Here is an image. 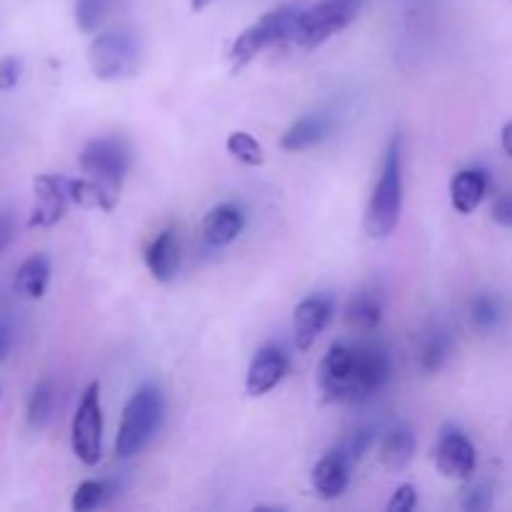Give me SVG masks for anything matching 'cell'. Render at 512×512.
I'll return each instance as SVG.
<instances>
[{
    "instance_id": "obj_29",
    "label": "cell",
    "mask_w": 512,
    "mask_h": 512,
    "mask_svg": "<svg viewBox=\"0 0 512 512\" xmlns=\"http://www.w3.org/2000/svg\"><path fill=\"white\" fill-rule=\"evenodd\" d=\"M20 75H23V60L18 55H3L0 58V93H8L18 85Z\"/></svg>"
},
{
    "instance_id": "obj_32",
    "label": "cell",
    "mask_w": 512,
    "mask_h": 512,
    "mask_svg": "<svg viewBox=\"0 0 512 512\" xmlns=\"http://www.w3.org/2000/svg\"><path fill=\"white\" fill-rule=\"evenodd\" d=\"M493 220L505 228H512V190L510 193L500 195L493 205Z\"/></svg>"
},
{
    "instance_id": "obj_23",
    "label": "cell",
    "mask_w": 512,
    "mask_h": 512,
    "mask_svg": "<svg viewBox=\"0 0 512 512\" xmlns=\"http://www.w3.org/2000/svg\"><path fill=\"white\" fill-rule=\"evenodd\" d=\"M55 413V385L53 380H40L33 388L28 398V408H25V420L33 430H43L50 423Z\"/></svg>"
},
{
    "instance_id": "obj_10",
    "label": "cell",
    "mask_w": 512,
    "mask_h": 512,
    "mask_svg": "<svg viewBox=\"0 0 512 512\" xmlns=\"http://www.w3.org/2000/svg\"><path fill=\"white\" fill-rule=\"evenodd\" d=\"M435 468L448 480H470L478 468V453L468 435L458 428H443L435 445Z\"/></svg>"
},
{
    "instance_id": "obj_30",
    "label": "cell",
    "mask_w": 512,
    "mask_h": 512,
    "mask_svg": "<svg viewBox=\"0 0 512 512\" xmlns=\"http://www.w3.org/2000/svg\"><path fill=\"white\" fill-rule=\"evenodd\" d=\"M415 508H418V490H415L410 483L395 488L393 498H390L388 505H385V510L388 512H413Z\"/></svg>"
},
{
    "instance_id": "obj_5",
    "label": "cell",
    "mask_w": 512,
    "mask_h": 512,
    "mask_svg": "<svg viewBox=\"0 0 512 512\" xmlns=\"http://www.w3.org/2000/svg\"><path fill=\"white\" fill-rule=\"evenodd\" d=\"M143 55V45L133 30H108L95 35L88 45L90 73L103 83H115L135 75Z\"/></svg>"
},
{
    "instance_id": "obj_24",
    "label": "cell",
    "mask_w": 512,
    "mask_h": 512,
    "mask_svg": "<svg viewBox=\"0 0 512 512\" xmlns=\"http://www.w3.org/2000/svg\"><path fill=\"white\" fill-rule=\"evenodd\" d=\"M120 485H115L113 480H85L75 488L73 500H70V508L75 512H90L98 510L108 503L110 498H115Z\"/></svg>"
},
{
    "instance_id": "obj_31",
    "label": "cell",
    "mask_w": 512,
    "mask_h": 512,
    "mask_svg": "<svg viewBox=\"0 0 512 512\" xmlns=\"http://www.w3.org/2000/svg\"><path fill=\"white\" fill-rule=\"evenodd\" d=\"M490 503H493V493H490L488 485H473V488L465 490V510H488Z\"/></svg>"
},
{
    "instance_id": "obj_33",
    "label": "cell",
    "mask_w": 512,
    "mask_h": 512,
    "mask_svg": "<svg viewBox=\"0 0 512 512\" xmlns=\"http://www.w3.org/2000/svg\"><path fill=\"white\" fill-rule=\"evenodd\" d=\"M10 348H13V328L5 320H0V363L8 358Z\"/></svg>"
},
{
    "instance_id": "obj_9",
    "label": "cell",
    "mask_w": 512,
    "mask_h": 512,
    "mask_svg": "<svg viewBox=\"0 0 512 512\" xmlns=\"http://www.w3.org/2000/svg\"><path fill=\"white\" fill-rule=\"evenodd\" d=\"M70 178L55 173H43L35 175L33 180V195L35 203L30 210L28 228H53L68 213L70 203V190H68Z\"/></svg>"
},
{
    "instance_id": "obj_2",
    "label": "cell",
    "mask_w": 512,
    "mask_h": 512,
    "mask_svg": "<svg viewBox=\"0 0 512 512\" xmlns=\"http://www.w3.org/2000/svg\"><path fill=\"white\" fill-rule=\"evenodd\" d=\"M400 215H403V153H400V138L395 135L385 150L383 170L368 200L365 233L373 240L388 238L398 228Z\"/></svg>"
},
{
    "instance_id": "obj_18",
    "label": "cell",
    "mask_w": 512,
    "mask_h": 512,
    "mask_svg": "<svg viewBox=\"0 0 512 512\" xmlns=\"http://www.w3.org/2000/svg\"><path fill=\"white\" fill-rule=\"evenodd\" d=\"M330 133H333V123H330L328 115H303V118L295 120V123L285 130L283 140H280V148L288 150V153H303V150H310L315 148V145L323 143Z\"/></svg>"
},
{
    "instance_id": "obj_22",
    "label": "cell",
    "mask_w": 512,
    "mask_h": 512,
    "mask_svg": "<svg viewBox=\"0 0 512 512\" xmlns=\"http://www.w3.org/2000/svg\"><path fill=\"white\" fill-rule=\"evenodd\" d=\"M70 190V203L80 205V208L88 210H113L115 203H118V193H113L110 188H105L103 183L93 178H70L68 183Z\"/></svg>"
},
{
    "instance_id": "obj_19",
    "label": "cell",
    "mask_w": 512,
    "mask_h": 512,
    "mask_svg": "<svg viewBox=\"0 0 512 512\" xmlns=\"http://www.w3.org/2000/svg\"><path fill=\"white\" fill-rule=\"evenodd\" d=\"M50 285V258L45 253H35L20 263L15 270L13 288L15 293L28 300H40L48 293Z\"/></svg>"
},
{
    "instance_id": "obj_21",
    "label": "cell",
    "mask_w": 512,
    "mask_h": 512,
    "mask_svg": "<svg viewBox=\"0 0 512 512\" xmlns=\"http://www.w3.org/2000/svg\"><path fill=\"white\" fill-rule=\"evenodd\" d=\"M450 353H453V338L445 328H430L425 330V335L420 338L418 348V365L423 373L433 375L438 370H443V365L448 363Z\"/></svg>"
},
{
    "instance_id": "obj_3",
    "label": "cell",
    "mask_w": 512,
    "mask_h": 512,
    "mask_svg": "<svg viewBox=\"0 0 512 512\" xmlns=\"http://www.w3.org/2000/svg\"><path fill=\"white\" fill-rule=\"evenodd\" d=\"M165 415V398L155 385H143L130 395L120 418L118 438H115V455L123 460L135 458L158 435Z\"/></svg>"
},
{
    "instance_id": "obj_15",
    "label": "cell",
    "mask_w": 512,
    "mask_h": 512,
    "mask_svg": "<svg viewBox=\"0 0 512 512\" xmlns=\"http://www.w3.org/2000/svg\"><path fill=\"white\" fill-rule=\"evenodd\" d=\"M245 228V213L233 203H220L203 218V238L213 248L235 243Z\"/></svg>"
},
{
    "instance_id": "obj_36",
    "label": "cell",
    "mask_w": 512,
    "mask_h": 512,
    "mask_svg": "<svg viewBox=\"0 0 512 512\" xmlns=\"http://www.w3.org/2000/svg\"><path fill=\"white\" fill-rule=\"evenodd\" d=\"M215 0H190V10H193V13H200V10H205L208 8V5H213Z\"/></svg>"
},
{
    "instance_id": "obj_26",
    "label": "cell",
    "mask_w": 512,
    "mask_h": 512,
    "mask_svg": "<svg viewBox=\"0 0 512 512\" xmlns=\"http://www.w3.org/2000/svg\"><path fill=\"white\" fill-rule=\"evenodd\" d=\"M225 148L233 155L235 160H240L243 165H250V168H260L265 163V150L258 140L253 138L245 130H235V133L228 135L225 140Z\"/></svg>"
},
{
    "instance_id": "obj_20",
    "label": "cell",
    "mask_w": 512,
    "mask_h": 512,
    "mask_svg": "<svg viewBox=\"0 0 512 512\" xmlns=\"http://www.w3.org/2000/svg\"><path fill=\"white\" fill-rule=\"evenodd\" d=\"M383 320V300L373 290H363L355 295L345 308V323L355 333H373Z\"/></svg>"
},
{
    "instance_id": "obj_12",
    "label": "cell",
    "mask_w": 512,
    "mask_h": 512,
    "mask_svg": "<svg viewBox=\"0 0 512 512\" xmlns=\"http://www.w3.org/2000/svg\"><path fill=\"white\" fill-rule=\"evenodd\" d=\"M333 318V303L325 295H310L293 310V340L300 353H308Z\"/></svg>"
},
{
    "instance_id": "obj_34",
    "label": "cell",
    "mask_w": 512,
    "mask_h": 512,
    "mask_svg": "<svg viewBox=\"0 0 512 512\" xmlns=\"http://www.w3.org/2000/svg\"><path fill=\"white\" fill-rule=\"evenodd\" d=\"M500 145H503L505 155L512 158V120H510V123H505L503 133H500Z\"/></svg>"
},
{
    "instance_id": "obj_11",
    "label": "cell",
    "mask_w": 512,
    "mask_h": 512,
    "mask_svg": "<svg viewBox=\"0 0 512 512\" xmlns=\"http://www.w3.org/2000/svg\"><path fill=\"white\" fill-rule=\"evenodd\" d=\"M290 370V360L278 345H265L250 360L248 375H245V393L250 398H263L270 390L278 388Z\"/></svg>"
},
{
    "instance_id": "obj_8",
    "label": "cell",
    "mask_w": 512,
    "mask_h": 512,
    "mask_svg": "<svg viewBox=\"0 0 512 512\" xmlns=\"http://www.w3.org/2000/svg\"><path fill=\"white\" fill-rule=\"evenodd\" d=\"M70 448L83 465L93 468L103 458V408H100V385L90 383L75 408L70 425Z\"/></svg>"
},
{
    "instance_id": "obj_14",
    "label": "cell",
    "mask_w": 512,
    "mask_h": 512,
    "mask_svg": "<svg viewBox=\"0 0 512 512\" xmlns=\"http://www.w3.org/2000/svg\"><path fill=\"white\" fill-rule=\"evenodd\" d=\"M145 268L158 283H170L180 270V238L175 228H165L145 248Z\"/></svg>"
},
{
    "instance_id": "obj_1",
    "label": "cell",
    "mask_w": 512,
    "mask_h": 512,
    "mask_svg": "<svg viewBox=\"0 0 512 512\" xmlns=\"http://www.w3.org/2000/svg\"><path fill=\"white\" fill-rule=\"evenodd\" d=\"M393 360L383 345L338 340L320 360L318 385L325 403H365L388 385Z\"/></svg>"
},
{
    "instance_id": "obj_27",
    "label": "cell",
    "mask_w": 512,
    "mask_h": 512,
    "mask_svg": "<svg viewBox=\"0 0 512 512\" xmlns=\"http://www.w3.org/2000/svg\"><path fill=\"white\" fill-rule=\"evenodd\" d=\"M373 445H375L373 428H358L338 445V450L350 460V463H358V460H363V455L368 453Z\"/></svg>"
},
{
    "instance_id": "obj_7",
    "label": "cell",
    "mask_w": 512,
    "mask_h": 512,
    "mask_svg": "<svg viewBox=\"0 0 512 512\" xmlns=\"http://www.w3.org/2000/svg\"><path fill=\"white\" fill-rule=\"evenodd\" d=\"M78 165L88 178L98 180L105 188L118 193L125 175L130 173V165H133V150H130L128 140L120 135H103V138H93L80 150Z\"/></svg>"
},
{
    "instance_id": "obj_13",
    "label": "cell",
    "mask_w": 512,
    "mask_h": 512,
    "mask_svg": "<svg viewBox=\"0 0 512 512\" xmlns=\"http://www.w3.org/2000/svg\"><path fill=\"white\" fill-rule=\"evenodd\" d=\"M350 468L353 463L338 448L323 455L310 473V485H313L315 495L323 500H338L350 485Z\"/></svg>"
},
{
    "instance_id": "obj_6",
    "label": "cell",
    "mask_w": 512,
    "mask_h": 512,
    "mask_svg": "<svg viewBox=\"0 0 512 512\" xmlns=\"http://www.w3.org/2000/svg\"><path fill=\"white\" fill-rule=\"evenodd\" d=\"M363 10V0H320L313 8L300 10L290 40L298 48L313 50L348 28Z\"/></svg>"
},
{
    "instance_id": "obj_28",
    "label": "cell",
    "mask_w": 512,
    "mask_h": 512,
    "mask_svg": "<svg viewBox=\"0 0 512 512\" xmlns=\"http://www.w3.org/2000/svg\"><path fill=\"white\" fill-rule=\"evenodd\" d=\"M470 315H473V323L478 325V328L488 330L500 320V305L495 303V298H490V295H480V298L473 300Z\"/></svg>"
},
{
    "instance_id": "obj_4",
    "label": "cell",
    "mask_w": 512,
    "mask_h": 512,
    "mask_svg": "<svg viewBox=\"0 0 512 512\" xmlns=\"http://www.w3.org/2000/svg\"><path fill=\"white\" fill-rule=\"evenodd\" d=\"M298 13L300 10L293 8V5H283V8L270 10L263 18L255 20L253 25H248V28L233 40V45H230V70H233V73H240V70H243L245 65L253 63L263 50L273 48V45L283 43V40H290Z\"/></svg>"
},
{
    "instance_id": "obj_25",
    "label": "cell",
    "mask_w": 512,
    "mask_h": 512,
    "mask_svg": "<svg viewBox=\"0 0 512 512\" xmlns=\"http://www.w3.org/2000/svg\"><path fill=\"white\" fill-rule=\"evenodd\" d=\"M123 0H75V23L83 33H95Z\"/></svg>"
},
{
    "instance_id": "obj_16",
    "label": "cell",
    "mask_w": 512,
    "mask_h": 512,
    "mask_svg": "<svg viewBox=\"0 0 512 512\" xmlns=\"http://www.w3.org/2000/svg\"><path fill=\"white\" fill-rule=\"evenodd\" d=\"M415 448H418V440H415L413 430L408 425H395L388 433H383L378 443L380 465L390 473H403L413 463Z\"/></svg>"
},
{
    "instance_id": "obj_17",
    "label": "cell",
    "mask_w": 512,
    "mask_h": 512,
    "mask_svg": "<svg viewBox=\"0 0 512 512\" xmlns=\"http://www.w3.org/2000/svg\"><path fill=\"white\" fill-rule=\"evenodd\" d=\"M488 195V175L478 168L458 170L450 180V205L455 213L470 215L480 208Z\"/></svg>"
},
{
    "instance_id": "obj_35",
    "label": "cell",
    "mask_w": 512,
    "mask_h": 512,
    "mask_svg": "<svg viewBox=\"0 0 512 512\" xmlns=\"http://www.w3.org/2000/svg\"><path fill=\"white\" fill-rule=\"evenodd\" d=\"M8 240H10V223L5 218H0V250L8 245Z\"/></svg>"
}]
</instances>
